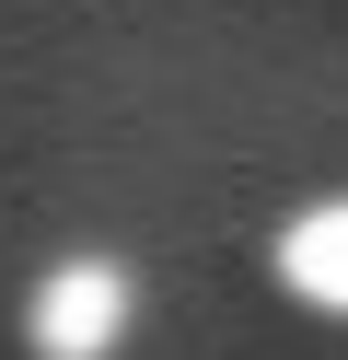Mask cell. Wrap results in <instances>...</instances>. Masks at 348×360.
Returning <instances> with one entry per match:
<instances>
[{
    "label": "cell",
    "mask_w": 348,
    "mask_h": 360,
    "mask_svg": "<svg viewBox=\"0 0 348 360\" xmlns=\"http://www.w3.org/2000/svg\"><path fill=\"white\" fill-rule=\"evenodd\" d=\"M128 326H139V279L116 256H58L23 290V349L35 360H116Z\"/></svg>",
    "instance_id": "obj_1"
},
{
    "label": "cell",
    "mask_w": 348,
    "mask_h": 360,
    "mask_svg": "<svg viewBox=\"0 0 348 360\" xmlns=\"http://www.w3.org/2000/svg\"><path fill=\"white\" fill-rule=\"evenodd\" d=\"M278 290L302 314H348V198H302L278 221Z\"/></svg>",
    "instance_id": "obj_2"
}]
</instances>
